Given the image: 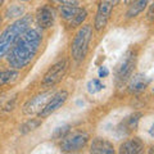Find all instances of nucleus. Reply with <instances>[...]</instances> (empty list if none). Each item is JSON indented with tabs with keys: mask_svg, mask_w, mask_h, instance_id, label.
<instances>
[{
	"mask_svg": "<svg viewBox=\"0 0 154 154\" xmlns=\"http://www.w3.org/2000/svg\"><path fill=\"white\" fill-rule=\"evenodd\" d=\"M42 42L41 32L36 28H28L19 36L7 54L8 64L13 69H23L32 62Z\"/></svg>",
	"mask_w": 154,
	"mask_h": 154,
	"instance_id": "nucleus-1",
	"label": "nucleus"
},
{
	"mask_svg": "<svg viewBox=\"0 0 154 154\" xmlns=\"http://www.w3.org/2000/svg\"><path fill=\"white\" fill-rule=\"evenodd\" d=\"M33 17L31 14H23L16 22L11 23L0 35V59L7 55L9 49L13 46L16 40L31 27Z\"/></svg>",
	"mask_w": 154,
	"mask_h": 154,
	"instance_id": "nucleus-2",
	"label": "nucleus"
},
{
	"mask_svg": "<svg viewBox=\"0 0 154 154\" xmlns=\"http://www.w3.org/2000/svg\"><path fill=\"white\" fill-rule=\"evenodd\" d=\"M91 37H93V26L91 25H85L76 32L71 44V54L77 63L85 59L89 50Z\"/></svg>",
	"mask_w": 154,
	"mask_h": 154,
	"instance_id": "nucleus-3",
	"label": "nucleus"
},
{
	"mask_svg": "<svg viewBox=\"0 0 154 154\" xmlns=\"http://www.w3.org/2000/svg\"><path fill=\"white\" fill-rule=\"evenodd\" d=\"M137 59V51L134 49H128L121 58L119 63L116 68V77H117L118 82H126V81L132 76L134 68L136 66Z\"/></svg>",
	"mask_w": 154,
	"mask_h": 154,
	"instance_id": "nucleus-4",
	"label": "nucleus"
},
{
	"mask_svg": "<svg viewBox=\"0 0 154 154\" xmlns=\"http://www.w3.org/2000/svg\"><path fill=\"white\" fill-rule=\"evenodd\" d=\"M89 139H90V135L85 131H75V132L69 131L62 139L60 150L66 153L79 152L86 146V144L89 143Z\"/></svg>",
	"mask_w": 154,
	"mask_h": 154,
	"instance_id": "nucleus-5",
	"label": "nucleus"
},
{
	"mask_svg": "<svg viewBox=\"0 0 154 154\" xmlns=\"http://www.w3.org/2000/svg\"><path fill=\"white\" fill-rule=\"evenodd\" d=\"M67 68H68V60L67 59H62L59 62H57L44 75L41 85L44 86V88H53V86H55L58 82H60L62 79L64 77Z\"/></svg>",
	"mask_w": 154,
	"mask_h": 154,
	"instance_id": "nucleus-6",
	"label": "nucleus"
},
{
	"mask_svg": "<svg viewBox=\"0 0 154 154\" xmlns=\"http://www.w3.org/2000/svg\"><path fill=\"white\" fill-rule=\"evenodd\" d=\"M51 96H53V90H48V91H44V93L35 95L30 100H27V103L23 105V108H22L23 114H27V116L37 114L44 108V105L48 103V100H49Z\"/></svg>",
	"mask_w": 154,
	"mask_h": 154,
	"instance_id": "nucleus-7",
	"label": "nucleus"
},
{
	"mask_svg": "<svg viewBox=\"0 0 154 154\" xmlns=\"http://www.w3.org/2000/svg\"><path fill=\"white\" fill-rule=\"evenodd\" d=\"M67 99H68V91H66V90H60L57 94H53V96L48 100V103L37 113V116L40 118H46L48 116H50L51 113H54L55 110L59 109L66 103Z\"/></svg>",
	"mask_w": 154,
	"mask_h": 154,
	"instance_id": "nucleus-8",
	"label": "nucleus"
},
{
	"mask_svg": "<svg viewBox=\"0 0 154 154\" xmlns=\"http://www.w3.org/2000/svg\"><path fill=\"white\" fill-rule=\"evenodd\" d=\"M113 3L112 0H102L99 4L98 12L95 16V21H94V27L96 31H102L103 28L107 26V23L110 18V14L113 11Z\"/></svg>",
	"mask_w": 154,
	"mask_h": 154,
	"instance_id": "nucleus-9",
	"label": "nucleus"
},
{
	"mask_svg": "<svg viewBox=\"0 0 154 154\" xmlns=\"http://www.w3.org/2000/svg\"><path fill=\"white\" fill-rule=\"evenodd\" d=\"M36 22L38 28L41 30H46L53 26L54 23V12L49 5H44L37 9L36 12Z\"/></svg>",
	"mask_w": 154,
	"mask_h": 154,
	"instance_id": "nucleus-10",
	"label": "nucleus"
},
{
	"mask_svg": "<svg viewBox=\"0 0 154 154\" xmlns=\"http://www.w3.org/2000/svg\"><path fill=\"white\" fill-rule=\"evenodd\" d=\"M128 91L130 94H141L146 90L149 85V80L145 75L137 73L128 79Z\"/></svg>",
	"mask_w": 154,
	"mask_h": 154,
	"instance_id": "nucleus-11",
	"label": "nucleus"
},
{
	"mask_svg": "<svg viewBox=\"0 0 154 154\" xmlns=\"http://www.w3.org/2000/svg\"><path fill=\"white\" fill-rule=\"evenodd\" d=\"M90 153L95 154H113L114 153V146L113 144L108 141L107 139L102 137H95L90 146Z\"/></svg>",
	"mask_w": 154,
	"mask_h": 154,
	"instance_id": "nucleus-12",
	"label": "nucleus"
},
{
	"mask_svg": "<svg viewBox=\"0 0 154 154\" xmlns=\"http://www.w3.org/2000/svg\"><path fill=\"white\" fill-rule=\"evenodd\" d=\"M144 150V143L140 137H132L130 140L125 141L119 146L121 154H140Z\"/></svg>",
	"mask_w": 154,
	"mask_h": 154,
	"instance_id": "nucleus-13",
	"label": "nucleus"
},
{
	"mask_svg": "<svg viewBox=\"0 0 154 154\" xmlns=\"http://www.w3.org/2000/svg\"><path fill=\"white\" fill-rule=\"evenodd\" d=\"M140 118H141V113H132L131 116H128V117H126L123 119V121L119 123V126H118V130L121 131L122 134H130V132H132L136 130L137 127V125H139V121H140Z\"/></svg>",
	"mask_w": 154,
	"mask_h": 154,
	"instance_id": "nucleus-14",
	"label": "nucleus"
},
{
	"mask_svg": "<svg viewBox=\"0 0 154 154\" xmlns=\"http://www.w3.org/2000/svg\"><path fill=\"white\" fill-rule=\"evenodd\" d=\"M150 0H135V2L130 5L128 11L126 12V17L127 18H135L137 17L140 13L145 11V8L149 5Z\"/></svg>",
	"mask_w": 154,
	"mask_h": 154,
	"instance_id": "nucleus-15",
	"label": "nucleus"
},
{
	"mask_svg": "<svg viewBox=\"0 0 154 154\" xmlns=\"http://www.w3.org/2000/svg\"><path fill=\"white\" fill-rule=\"evenodd\" d=\"M18 69H3L0 71V86H4L12 82L18 77Z\"/></svg>",
	"mask_w": 154,
	"mask_h": 154,
	"instance_id": "nucleus-16",
	"label": "nucleus"
},
{
	"mask_svg": "<svg viewBox=\"0 0 154 154\" xmlns=\"http://www.w3.org/2000/svg\"><path fill=\"white\" fill-rule=\"evenodd\" d=\"M80 11V8L77 5H72V4H63V5L60 7V17L66 19V21H71L73 16Z\"/></svg>",
	"mask_w": 154,
	"mask_h": 154,
	"instance_id": "nucleus-17",
	"label": "nucleus"
},
{
	"mask_svg": "<svg viewBox=\"0 0 154 154\" xmlns=\"http://www.w3.org/2000/svg\"><path fill=\"white\" fill-rule=\"evenodd\" d=\"M41 123H42V119H40V118H31V119H28L27 122H25L21 127H19V132H21L22 135H26L28 132L33 131V130H36L38 126H41Z\"/></svg>",
	"mask_w": 154,
	"mask_h": 154,
	"instance_id": "nucleus-18",
	"label": "nucleus"
},
{
	"mask_svg": "<svg viewBox=\"0 0 154 154\" xmlns=\"http://www.w3.org/2000/svg\"><path fill=\"white\" fill-rule=\"evenodd\" d=\"M88 18V12H86V9H81L80 8V11L77 12L73 18L71 19V22H69V26L71 27H79L82 25V22L85 21V19Z\"/></svg>",
	"mask_w": 154,
	"mask_h": 154,
	"instance_id": "nucleus-19",
	"label": "nucleus"
},
{
	"mask_svg": "<svg viewBox=\"0 0 154 154\" xmlns=\"http://www.w3.org/2000/svg\"><path fill=\"white\" fill-rule=\"evenodd\" d=\"M25 13V8L21 5H11V8L7 9V17L8 18H16V17H21Z\"/></svg>",
	"mask_w": 154,
	"mask_h": 154,
	"instance_id": "nucleus-20",
	"label": "nucleus"
},
{
	"mask_svg": "<svg viewBox=\"0 0 154 154\" xmlns=\"http://www.w3.org/2000/svg\"><path fill=\"white\" fill-rule=\"evenodd\" d=\"M103 89H104V85L100 82V80H98V79L90 80L88 82V91L90 94H95V93H98V91L103 90Z\"/></svg>",
	"mask_w": 154,
	"mask_h": 154,
	"instance_id": "nucleus-21",
	"label": "nucleus"
},
{
	"mask_svg": "<svg viewBox=\"0 0 154 154\" xmlns=\"http://www.w3.org/2000/svg\"><path fill=\"white\" fill-rule=\"evenodd\" d=\"M69 131H71V126H68V125H66V126H62V127H58V128H55L54 134H53V139H54V140H58V139H63Z\"/></svg>",
	"mask_w": 154,
	"mask_h": 154,
	"instance_id": "nucleus-22",
	"label": "nucleus"
},
{
	"mask_svg": "<svg viewBox=\"0 0 154 154\" xmlns=\"http://www.w3.org/2000/svg\"><path fill=\"white\" fill-rule=\"evenodd\" d=\"M98 75H99L100 79H105V77H107V76L109 75V69H108L105 66H102V67H100V68H99Z\"/></svg>",
	"mask_w": 154,
	"mask_h": 154,
	"instance_id": "nucleus-23",
	"label": "nucleus"
},
{
	"mask_svg": "<svg viewBox=\"0 0 154 154\" xmlns=\"http://www.w3.org/2000/svg\"><path fill=\"white\" fill-rule=\"evenodd\" d=\"M16 96H14V98L12 99V102H11V100H9V102L5 104V105H4V108H5V110H12L13 109V107H14V103H16Z\"/></svg>",
	"mask_w": 154,
	"mask_h": 154,
	"instance_id": "nucleus-24",
	"label": "nucleus"
},
{
	"mask_svg": "<svg viewBox=\"0 0 154 154\" xmlns=\"http://www.w3.org/2000/svg\"><path fill=\"white\" fill-rule=\"evenodd\" d=\"M54 2L60 3V4H72V5H77L76 0H54Z\"/></svg>",
	"mask_w": 154,
	"mask_h": 154,
	"instance_id": "nucleus-25",
	"label": "nucleus"
},
{
	"mask_svg": "<svg viewBox=\"0 0 154 154\" xmlns=\"http://www.w3.org/2000/svg\"><path fill=\"white\" fill-rule=\"evenodd\" d=\"M134 2H135V0H123V3L126 4V5H131Z\"/></svg>",
	"mask_w": 154,
	"mask_h": 154,
	"instance_id": "nucleus-26",
	"label": "nucleus"
},
{
	"mask_svg": "<svg viewBox=\"0 0 154 154\" xmlns=\"http://www.w3.org/2000/svg\"><path fill=\"white\" fill-rule=\"evenodd\" d=\"M149 19H153V7H150V11H149Z\"/></svg>",
	"mask_w": 154,
	"mask_h": 154,
	"instance_id": "nucleus-27",
	"label": "nucleus"
},
{
	"mask_svg": "<svg viewBox=\"0 0 154 154\" xmlns=\"http://www.w3.org/2000/svg\"><path fill=\"white\" fill-rule=\"evenodd\" d=\"M2 4H3V0H0V7H2Z\"/></svg>",
	"mask_w": 154,
	"mask_h": 154,
	"instance_id": "nucleus-28",
	"label": "nucleus"
},
{
	"mask_svg": "<svg viewBox=\"0 0 154 154\" xmlns=\"http://www.w3.org/2000/svg\"><path fill=\"white\" fill-rule=\"evenodd\" d=\"M0 100H2V98H0Z\"/></svg>",
	"mask_w": 154,
	"mask_h": 154,
	"instance_id": "nucleus-29",
	"label": "nucleus"
}]
</instances>
